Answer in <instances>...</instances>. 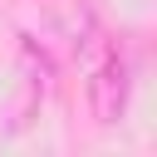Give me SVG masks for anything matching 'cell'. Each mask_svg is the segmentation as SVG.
Masks as SVG:
<instances>
[{
  "mask_svg": "<svg viewBox=\"0 0 157 157\" xmlns=\"http://www.w3.org/2000/svg\"><path fill=\"white\" fill-rule=\"evenodd\" d=\"M88 103H93V118L98 123H118L123 108H128V64L118 54H108L93 78H88Z\"/></svg>",
  "mask_w": 157,
  "mask_h": 157,
  "instance_id": "cell-1",
  "label": "cell"
}]
</instances>
